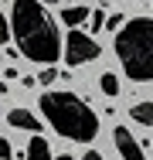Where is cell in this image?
<instances>
[{
    "instance_id": "17",
    "label": "cell",
    "mask_w": 153,
    "mask_h": 160,
    "mask_svg": "<svg viewBox=\"0 0 153 160\" xmlns=\"http://www.w3.org/2000/svg\"><path fill=\"white\" fill-rule=\"evenodd\" d=\"M0 96H7V82H0Z\"/></svg>"
},
{
    "instance_id": "12",
    "label": "cell",
    "mask_w": 153,
    "mask_h": 160,
    "mask_svg": "<svg viewBox=\"0 0 153 160\" xmlns=\"http://www.w3.org/2000/svg\"><path fill=\"white\" fill-rule=\"evenodd\" d=\"M55 78H58V68H44V72L37 75V82H41V85H51Z\"/></svg>"
},
{
    "instance_id": "19",
    "label": "cell",
    "mask_w": 153,
    "mask_h": 160,
    "mask_svg": "<svg viewBox=\"0 0 153 160\" xmlns=\"http://www.w3.org/2000/svg\"><path fill=\"white\" fill-rule=\"evenodd\" d=\"M44 3H58V0H44Z\"/></svg>"
},
{
    "instance_id": "4",
    "label": "cell",
    "mask_w": 153,
    "mask_h": 160,
    "mask_svg": "<svg viewBox=\"0 0 153 160\" xmlns=\"http://www.w3.org/2000/svg\"><path fill=\"white\" fill-rule=\"evenodd\" d=\"M102 55V48L92 41V34H82L78 28H72V31L65 34V62L72 65V68H78V65L85 62H95Z\"/></svg>"
},
{
    "instance_id": "14",
    "label": "cell",
    "mask_w": 153,
    "mask_h": 160,
    "mask_svg": "<svg viewBox=\"0 0 153 160\" xmlns=\"http://www.w3.org/2000/svg\"><path fill=\"white\" fill-rule=\"evenodd\" d=\"M119 24H122V17H119V14H112V17H106V28H109V31H119Z\"/></svg>"
},
{
    "instance_id": "18",
    "label": "cell",
    "mask_w": 153,
    "mask_h": 160,
    "mask_svg": "<svg viewBox=\"0 0 153 160\" xmlns=\"http://www.w3.org/2000/svg\"><path fill=\"white\" fill-rule=\"evenodd\" d=\"M58 160H75V157H68V153H61V157H58Z\"/></svg>"
},
{
    "instance_id": "8",
    "label": "cell",
    "mask_w": 153,
    "mask_h": 160,
    "mask_svg": "<svg viewBox=\"0 0 153 160\" xmlns=\"http://www.w3.org/2000/svg\"><path fill=\"white\" fill-rule=\"evenodd\" d=\"M89 7H65V14H61V17H65V24H68V28H78V24H85V21H89Z\"/></svg>"
},
{
    "instance_id": "6",
    "label": "cell",
    "mask_w": 153,
    "mask_h": 160,
    "mask_svg": "<svg viewBox=\"0 0 153 160\" xmlns=\"http://www.w3.org/2000/svg\"><path fill=\"white\" fill-rule=\"evenodd\" d=\"M10 126H17V129H27V133H37V119H34V112H27V109H10Z\"/></svg>"
},
{
    "instance_id": "11",
    "label": "cell",
    "mask_w": 153,
    "mask_h": 160,
    "mask_svg": "<svg viewBox=\"0 0 153 160\" xmlns=\"http://www.w3.org/2000/svg\"><path fill=\"white\" fill-rule=\"evenodd\" d=\"M89 24H92V34H95V31H102V28H106V14H102V10L89 14Z\"/></svg>"
},
{
    "instance_id": "1",
    "label": "cell",
    "mask_w": 153,
    "mask_h": 160,
    "mask_svg": "<svg viewBox=\"0 0 153 160\" xmlns=\"http://www.w3.org/2000/svg\"><path fill=\"white\" fill-rule=\"evenodd\" d=\"M10 28H14L17 48H21V55H24V58L41 62V65L58 62V55H61L58 24H55V17H51L37 0H14Z\"/></svg>"
},
{
    "instance_id": "10",
    "label": "cell",
    "mask_w": 153,
    "mask_h": 160,
    "mask_svg": "<svg viewBox=\"0 0 153 160\" xmlns=\"http://www.w3.org/2000/svg\"><path fill=\"white\" fill-rule=\"evenodd\" d=\"M99 85H102V92H106V96H116V92H119V78H116L112 72H106Z\"/></svg>"
},
{
    "instance_id": "16",
    "label": "cell",
    "mask_w": 153,
    "mask_h": 160,
    "mask_svg": "<svg viewBox=\"0 0 153 160\" xmlns=\"http://www.w3.org/2000/svg\"><path fill=\"white\" fill-rule=\"evenodd\" d=\"M82 160H102V157H99L95 150H89V153H85V157H82Z\"/></svg>"
},
{
    "instance_id": "9",
    "label": "cell",
    "mask_w": 153,
    "mask_h": 160,
    "mask_svg": "<svg viewBox=\"0 0 153 160\" xmlns=\"http://www.w3.org/2000/svg\"><path fill=\"white\" fill-rule=\"evenodd\" d=\"M129 116H133L136 123H143V126H150V123H153V102H136V106L129 109Z\"/></svg>"
},
{
    "instance_id": "7",
    "label": "cell",
    "mask_w": 153,
    "mask_h": 160,
    "mask_svg": "<svg viewBox=\"0 0 153 160\" xmlns=\"http://www.w3.org/2000/svg\"><path fill=\"white\" fill-rule=\"evenodd\" d=\"M27 160H55L51 157V147H48V140L37 133V136H31V143H27V153H24Z\"/></svg>"
},
{
    "instance_id": "2",
    "label": "cell",
    "mask_w": 153,
    "mask_h": 160,
    "mask_svg": "<svg viewBox=\"0 0 153 160\" xmlns=\"http://www.w3.org/2000/svg\"><path fill=\"white\" fill-rule=\"evenodd\" d=\"M41 112L61 136H68L75 143H89L99 133V116L75 92H44L41 96Z\"/></svg>"
},
{
    "instance_id": "5",
    "label": "cell",
    "mask_w": 153,
    "mask_h": 160,
    "mask_svg": "<svg viewBox=\"0 0 153 160\" xmlns=\"http://www.w3.org/2000/svg\"><path fill=\"white\" fill-rule=\"evenodd\" d=\"M112 140H116V150H119V160H146L143 147L136 143V136L129 133L126 126H116L112 129Z\"/></svg>"
},
{
    "instance_id": "13",
    "label": "cell",
    "mask_w": 153,
    "mask_h": 160,
    "mask_svg": "<svg viewBox=\"0 0 153 160\" xmlns=\"http://www.w3.org/2000/svg\"><path fill=\"white\" fill-rule=\"evenodd\" d=\"M7 38H10V24H7V17L0 14V44H3Z\"/></svg>"
},
{
    "instance_id": "3",
    "label": "cell",
    "mask_w": 153,
    "mask_h": 160,
    "mask_svg": "<svg viewBox=\"0 0 153 160\" xmlns=\"http://www.w3.org/2000/svg\"><path fill=\"white\" fill-rule=\"evenodd\" d=\"M116 55L133 82H153V21L133 17L116 34Z\"/></svg>"
},
{
    "instance_id": "15",
    "label": "cell",
    "mask_w": 153,
    "mask_h": 160,
    "mask_svg": "<svg viewBox=\"0 0 153 160\" xmlns=\"http://www.w3.org/2000/svg\"><path fill=\"white\" fill-rule=\"evenodd\" d=\"M0 160H10V143L0 136Z\"/></svg>"
}]
</instances>
